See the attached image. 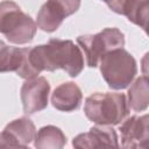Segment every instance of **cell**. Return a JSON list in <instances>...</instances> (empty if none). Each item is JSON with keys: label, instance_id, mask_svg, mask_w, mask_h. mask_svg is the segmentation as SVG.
<instances>
[{"label": "cell", "instance_id": "16", "mask_svg": "<svg viewBox=\"0 0 149 149\" xmlns=\"http://www.w3.org/2000/svg\"><path fill=\"white\" fill-rule=\"evenodd\" d=\"M55 1L63 8V10L65 12V15L68 17V16L74 14L79 9L81 0H55Z\"/></svg>", "mask_w": 149, "mask_h": 149}, {"label": "cell", "instance_id": "11", "mask_svg": "<svg viewBox=\"0 0 149 149\" xmlns=\"http://www.w3.org/2000/svg\"><path fill=\"white\" fill-rule=\"evenodd\" d=\"M66 17L63 8L55 0H47L36 15V26L45 33H54Z\"/></svg>", "mask_w": 149, "mask_h": 149}, {"label": "cell", "instance_id": "10", "mask_svg": "<svg viewBox=\"0 0 149 149\" xmlns=\"http://www.w3.org/2000/svg\"><path fill=\"white\" fill-rule=\"evenodd\" d=\"M3 132L12 141L14 148H27L35 139L36 127L29 118L22 116L6 125Z\"/></svg>", "mask_w": 149, "mask_h": 149}, {"label": "cell", "instance_id": "6", "mask_svg": "<svg viewBox=\"0 0 149 149\" xmlns=\"http://www.w3.org/2000/svg\"><path fill=\"white\" fill-rule=\"evenodd\" d=\"M50 84L44 77H35L26 79L20 90L23 112L26 114H35L47 108L49 102Z\"/></svg>", "mask_w": 149, "mask_h": 149}, {"label": "cell", "instance_id": "3", "mask_svg": "<svg viewBox=\"0 0 149 149\" xmlns=\"http://www.w3.org/2000/svg\"><path fill=\"white\" fill-rule=\"evenodd\" d=\"M37 26L30 15L12 0L0 2V33L14 44H26L34 40Z\"/></svg>", "mask_w": 149, "mask_h": 149}, {"label": "cell", "instance_id": "17", "mask_svg": "<svg viewBox=\"0 0 149 149\" xmlns=\"http://www.w3.org/2000/svg\"><path fill=\"white\" fill-rule=\"evenodd\" d=\"M126 1H127V0H112L111 2L107 3V6H108L109 9L113 10L114 13H116V14H121L122 8H123Z\"/></svg>", "mask_w": 149, "mask_h": 149}, {"label": "cell", "instance_id": "14", "mask_svg": "<svg viewBox=\"0 0 149 149\" xmlns=\"http://www.w3.org/2000/svg\"><path fill=\"white\" fill-rule=\"evenodd\" d=\"M148 0H127L122 8L121 15H125L132 23L146 30L148 22Z\"/></svg>", "mask_w": 149, "mask_h": 149}, {"label": "cell", "instance_id": "9", "mask_svg": "<svg viewBox=\"0 0 149 149\" xmlns=\"http://www.w3.org/2000/svg\"><path fill=\"white\" fill-rule=\"evenodd\" d=\"M81 101V90L73 81L62 83L51 93V104L61 112H73L80 107Z\"/></svg>", "mask_w": 149, "mask_h": 149}, {"label": "cell", "instance_id": "5", "mask_svg": "<svg viewBox=\"0 0 149 149\" xmlns=\"http://www.w3.org/2000/svg\"><path fill=\"white\" fill-rule=\"evenodd\" d=\"M77 43L88 68H97L100 58L115 49L125 47V35L118 28H105L98 34H86L77 37Z\"/></svg>", "mask_w": 149, "mask_h": 149}, {"label": "cell", "instance_id": "4", "mask_svg": "<svg viewBox=\"0 0 149 149\" xmlns=\"http://www.w3.org/2000/svg\"><path fill=\"white\" fill-rule=\"evenodd\" d=\"M98 65L102 78L112 90L127 88L137 73L134 56L123 48L105 54Z\"/></svg>", "mask_w": 149, "mask_h": 149}, {"label": "cell", "instance_id": "2", "mask_svg": "<svg viewBox=\"0 0 149 149\" xmlns=\"http://www.w3.org/2000/svg\"><path fill=\"white\" fill-rule=\"evenodd\" d=\"M86 118L97 125H120L129 114L127 98L118 92H97L85 99Z\"/></svg>", "mask_w": 149, "mask_h": 149}, {"label": "cell", "instance_id": "7", "mask_svg": "<svg viewBox=\"0 0 149 149\" xmlns=\"http://www.w3.org/2000/svg\"><path fill=\"white\" fill-rule=\"evenodd\" d=\"M148 115H132L125 119L120 127L121 147L123 148H147L149 140Z\"/></svg>", "mask_w": 149, "mask_h": 149}, {"label": "cell", "instance_id": "13", "mask_svg": "<svg viewBox=\"0 0 149 149\" xmlns=\"http://www.w3.org/2000/svg\"><path fill=\"white\" fill-rule=\"evenodd\" d=\"M66 144V136L61 128L48 125L36 132L34 139L35 148L40 149H62Z\"/></svg>", "mask_w": 149, "mask_h": 149}, {"label": "cell", "instance_id": "12", "mask_svg": "<svg viewBox=\"0 0 149 149\" xmlns=\"http://www.w3.org/2000/svg\"><path fill=\"white\" fill-rule=\"evenodd\" d=\"M127 104L128 107L135 112H143L149 104V80L147 74L133 80L128 86Z\"/></svg>", "mask_w": 149, "mask_h": 149}, {"label": "cell", "instance_id": "8", "mask_svg": "<svg viewBox=\"0 0 149 149\" xmlns=\"http://www.w3.org/2000/svg\"><path fill=\"white\" fill-rule=\"evenodd\" d=\"M74 148H99V147H115L118 148L119 139L115 129L107 125H97L90 128L88 132L78 134L72 140Z\"/></svg>", "mask_w": 149, "mask_h": 149}, {"label": "cell", "instance_id": "18", "mask_svg": "<svg viewBox=\"0 0 149 149\" xmlns=\"http://www.w3.org/2000/svg\"><path fill=\"white\" fill-rule=\"evenodd\" d=\"M101 1H104V2H106V5H107V3H108V2H111L112 0H101Z\"/></svg>", "mask_w": 149, "mask_h": 149}, {"label": "cell", "instance_id": "15", "mask_svg": "<svg viewBox=\"0 0 149 149\" xmlns=\"http://www.w3.org/2000/svg\"><path fill=\"white\" fill-rule=\"evenodd\" d=\"M22 59V48L10 47L0 40V72H16Z\"/></svg>", "mask_w": 149, "mask_h": 149}, {"label": "cell", "instance_id": "1", "mask_svg": "<svg viewBox=\"0 0 149 149\" xmlns=\"http://www.w3.org/2000/svg\"><path fill=\"white\" fill-rule=\"evenodd\" d=\"M27 61L34 77L42 71L64 70L74 78L84 69V55L71 40L50 38L47 44L27 48Z\"/></svg>", "mask_w": 149, "mask_h": 149}]
</instances>
